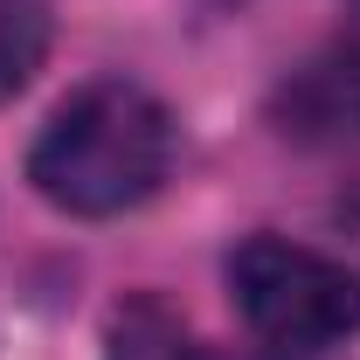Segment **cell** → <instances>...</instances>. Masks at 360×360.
<instances>
[{
  "instance_id": "obj_1",
  "label": "cell",
  "mask_w": 360,
  "mask_h": 360,
  "mask_svg": "<svg viewBox=\"0 0 360 360\" xmlns=\"http://www.w3.org/2000/svg\"><path fill=\"white\" fill-rule=\"evenodd\" d=\"M174 174V118L153 90L104 77V84L70 90L49 111L42 139L28 146V180L49 208L104 222L153 201Z\"/></svg>"
},
{
  "instance_id": "obj_2",
  "label": "cell",
  "mask_w": 360,
  "mask_h": 360,
  "mask_svg": "<svg viewBox=\"0 0 360 360\" xmlns=\"http://www.w3.org/2000/svg\"><path fill=\"white\" fill-rule=\"evenodd\" d=\"M229 305L270 354H326L360 333V270L291 236H250L229 250Z\"/></svg>"
},
{
  "instance_id": "obj_3",
  "label": "cell",
  "mask_w": 360,
  "mask_h": 360,
  "mask_svg": "<svg viewBox=\"0 0 360 360\" xmlns=\"http://www.w3.org/2000/svg\"><path fill=\"white\" fill-rule=\"evenodd\" d=\"M277 125L298 139H360V28L277 84Z\"/></svg>"
},
{
  "instance_id": "obj_4",
  "label": "cell",
  "mask_w": 360,
  "mask_h": 360,
  "mask_svg": "<svg viewBox=\"0 0 360 360\" xmlns=\"http://www.w3.org/2000/svg\"><path fill=\"white\" fill-rule=\"evenodd\" d=\"M104 360H222L174 305H160V298H125L118 312H111V333H104Z\"/></svg>"
},
{
  "instance_id": "obj_5",
  "label": "cell",
  "mask_w": 360,
  "mask_h": 360,
  "mask_svg": "<svg viewBox=\"0 0 360 360\" xmlns=\"http://www.w3.org/2000/svg\"><path fill=\"white\" fill-rule=\"evenodd\" d=\"M49 56V7L42 0H0V104L35 84Z\"/></svg>"
}]
</instances>
